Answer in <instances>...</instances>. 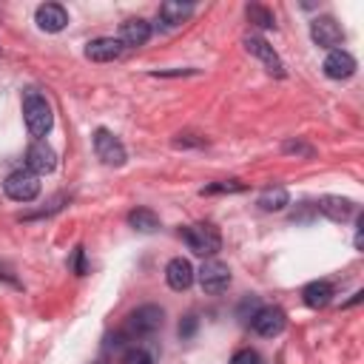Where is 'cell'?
Wrapping results in <instances>:
<instances>
[{
	"label": "cell",
	"mask_w": 364,
	"mask_h": 364,
	"mask_svg": "<svg viewBox=\"0 0 364 364\" xmlns=\"http://www.w3.org/2000/svg\"><path fill=\"white\" fill-rule=\"evenodd\" d=\"M23 119H26L28 134L34 139H43L54 125V114H51V105L46 102V97H40L37 91H28L23 97Z\"/></svg>",
	"instance_id": "obj_1"
},
{
	"label": "cell",
	"mask_w": 364,
	"mask_h": 364,
	"mask_svg": "<svg viewBox=\"0 0 364 364\" xmlns=\"http://www.w3.org/2000/svg\"><path fill=\"white\" fill-rule=\"evenodd\" d=\"M179 236L196 256H213L222 247V236L213 225H188L179 230Z\"/></svg>",
	"instance_id": "obj_2"
},
{
	"label": "cell",
	"mask_w": 364,
	"mask_h": 364,
	"mask_svg": "<svg viewBox=\"0 0 364 364\" xmlns=\"http://www.w3.org/2000/svg\"><path fill=\"white\" fill-rule=\"evenodd\" d=\"M284 151H287V154H304V156H313V148H310V145H301V142H284Z\"/></svg>",
	"instance_id": "obj_26"
},
{
	"label": "cell",
	"mask_w": 364,
	"mask_h": 364,
	"mask_svg": "<svg viewBox=\"0 0 364 364\" xmlns=\"http://www.w3.org/2000/svg\"><path fill=\"white\" fill-rule=\"evenodd\" d=\"M193 276H196V273H193L191 262L182 259V256L171 259L168 267H165V279H168V284H171L173 290H188V287L193 284Z\"/></svg>",
	"instance_id": "obj_17"
},
{
	"label": "cell",
	"mask_w": 364,
	"mask_h": 364,
	"mask_svg": "<svg viewBox=\"0 0 364 364\" xmlns=\"http://www.w3.org/2000/svg\"><path fill=\"white\" fill-rule=\"evenodd\" d=\"M162 318H165V310L159 304H142L136 307L128 321H125V336H148L154 330L162 327Z\"/></svg>",
	"instance_id": "obj_4"
},
{
	"label": "cell",
	"mask_w": 364,
	"mask_h": 364,
	"mask_svg": "<svg viewBox=\"0 0 364 364\" xmlns=\"http://www.w3.org/2000/svg\"><path fill=\"white\" fill-rule=\"evenodd\" d=\"M26 168L31 171V173H51L54 168H57V154H54V148L46 142V139H34L31 145H28V151H26Z\"/></svg>",
	"instance_id": "obj_7"
},
{
	"label": "cell",
	"mask_w": 364,
	"mask_h": 364,
	"mask_svg": "<svg viewBox=\"0 0 364 364\" xmlns=\"http://www.w3.org/2000/svg\"><path fill=\"white\" fill-rule=\"evenodd\" d=\"M228 364H262V358H259V353H256V350L245 347V350H236V353L230 355V361H228Z\"/></svg>",
	"instance_id": "obj_23"
},
{
	"label": "cell",
	"mask_w": 364,
	"mask_h": 364,
	"mask_svg": "<svg viewBox=\"0 0 364 364\" xmlns=\"http://www.w3.org/2000/svg\"><path fill=\"white\" fill-rule=\"evenodd\" d=\"M301 299H304L307 307L321 310V307H327V304L333 301V284H330V282H310V284L301 290Z\"/></svg>",
	"instance_id": "obj_18"
},
{
	"label": "cell",
	"mask_w": 364,
	"mask_h": 364,
	"mask_svg": "<svg viewBox=\"0 0 364 364\" xmlns=\"http://www.w3.org/2000/svg\"><path fill=\"white\" fill-rule=\"evenodd\" d=\"M148 37H151V23L148 20H142V17H136V20H125L122 26H119V43H122V48L128 46V48H139V46H145L148 43Z\"/></svg>",
	"instance_id": "obj_14"
},
{
	"label": "cell",
	"mask_w": 364,
	"mask_h": 364,
	"mask_svg": "<svg viewBox=\"0 0 364 364\" xmlns=\"http://www.w3.org/2000/svg\"><path fill=\"white\" fill-rule=\"evenodd\" d=\"M239 191H245L242 182H216V185L202 188V193H239Z\"/></svg>",
	"instance_id": "obj_22"
},
{
	"label": "cell",
	"mask_w": 364,
	"mask_h": 364,
	"mask_svg": "<svg viewBox=\"0 0 364 364\" xmlns=\"http://www.w3.org/2000/svg\"><path fill=\"white\" fill-rule=\"evenodd\" d=\"M199 284H202L205 293H222V290H228V284H230V270H228V264L219 262V259H208V262L199 267Z\"/></svg>",
	"instance_id": "obj_8"
},
{
	"label": "cell",
	"mask_w": 364,
	"mask_h": 364,
	"mask_svg": "<svg viewBox=\"0 0 364 364\" xmlns=\"http://www.w3.org/2000/svg\"><path fill=\"white\" fill-rule=\"evenodd\" d=\"M74 273H77V276L85 273V250H82V247L74 250Z\"/></svg>",
	"instance_id": "obj_27"
},
{
	"label": "cell",
	"mask_w": 364,
	"mask_h": 364,
	"mask_svg": "<svg viewBox=\"0 0 364 364\" xmlns=\"http://www.w3.org/2000/svg\"><path fill=\"white\" fill-rule=\"evenodd\" d=\"M310 37H313V43L318 46V48H336L341 40H344V28L333 20V17H316L313 23H310Z\"/></svg>",
	"instance_id": "obj_9"
},
{
	"label": "cell",
	"mask_w": 364,
	"mask_h": 364,
	"mask_svg": "<svg viewBox=\"0 0 364 364\" xmlns=\"http://www.w3.org/2000/svg\"><path fill=\"white\" fill-rule=\"evenodd\" d=\"M321 68H324V74L330 80H347V77L355 74V57L350 51H344V48H333L324 57V65Z\"/></svg>",
	"instance_id": "obj_11"
},
{
	"label": "cell",
	"mask_w": 364,
	"mask_h": 364,
	"mask_svg": "<svg viewBox=\"0 0 364 364\" xmlns=\"http://www.w3.org/2000/svg\"><path fill=\"white\" fill-rule=\"evenodd\" d=\"M191 14H193V3H182V0H165V3L159 6V11H156V17H159V23H162L165 28L182 26Z\"/></svg>",
	"instance_id": "obj_15"
},
{
	"label": "cell",
	"mask_w": 364,
	"mask_h": 364,
	"mask_svg": "<svg viewBox=\"0 0 364 364\" xmlns=\"http://www.w3.org/2000/svg\"><path fill=\"white\" fill-rule=\"evenodd\" d=\"M94 364H105V361H94Z\"/></svg>",
	"instance_id": "obj_28"
},
{
	"label": "cell",
	"mask_w": 364,
	"mask_h": 364,
	"mask_svg": "<svg viewBox=\"0 0 364 364\" xmlns=\"http://www.w3.org/2000/svg\"><path fill=\"white\" fill-rule=\"evenodd\" d=\"M196 324H199V318L191 313V316H185V321H179V336L182 338H191L193 333H196Z\"/></svg>",
	"instance_id": "obj_25"
},
{
	"label": "cell",
	"mask_w": 364,
	"mask_h": 364,
	"mask_svg": "<svg viewBox=\"0 0 364 364\" xmlns=\"http://www.w3.org/2000/svg\"><path fill=\"white\" fill-rule=\"evenodd\" d=\"M245 14H247V20H250V23H256V26H262V28H273V26H276L273 11H270V9H264V6H259V3H250V6L245 9Z\"/></svg>",
	"instance_id": "obj_21"
},
{
	"label": "cell",
	"mask_w": 364,
	"mask_h": 364,
	"mask_svg": "<svg viewBox=\"0 0 364 364\" xmlns=\"http://www.w3.org/2000/svg\"><path fill=\"white\" fill-rule=\"evenodd\" d=\"M250 327H253L259 336L273 338V336H279V333L287 327V316H284L282 307L267 304V307H259V310L250 316Z\"/></svg>",
	"instance_id": "obj_5"
},
{
	"label": "cell",
	"mask_w": 364,
	"mask_h": 364,
	"mask_svg": "<svg viewBox=\"0 0 364 364\" xmlns=\"http://www.w3.org/2000/svg\"><path fill=\"white\" fill-rule=\"evenodd\" d=\"M3 191L9 199L14 202H31L37 193H40V179L37 173H31L28 168H20V171H11L3 182Z\"/></svg>",
	"instance_id": "obj_3"
},
{
	"label": "cell",
	"mask_w": 364,
	"mask_h": 364,
	"mask_svg": "<svg viewBox=\"0 0 364 364\" xmlns=\"http://www.w3.org/2000/svg\"><path fill=\"white\" fill-rule=\"evenodd\" d=\"M316 208H318L330 222H347V219L355 213V205H353V199H347V196H321Z\"/></svg>",
	"instance_id": "obj_16"
},
{
	"label": "cell",
	"mask_w": 364,
	"mask_h": 364,
	"mask_svg": "<svg viewBox=\"0 0 364 364\" xmlns=\"http://www.w3.org/2000/svg\"><path fill=\"white\" fill-rule=\"evenodd\" d=\"M94 151H97V156H100L105 165H114V168L125 165V159H128L125 145H122L111 131H105V128H97V131H94Z\"/></svg>",
	"instance_id": "obj_6"
},
{
	"label": "cell",
	"mask_w": 364,
	"mask_h": 364,
	"mask_svg": "<svg viewBox=\"0 0 364 364\" xmlns=\"http://www.w3.org/2000/svg\"><path fill=\"white\" fill-rule=\"evenodd\" d=\"M119 364H154V358H151L145 350L134 347V350H128V353L122 355V361H119Z\"/></svg>",
	"instance_id": "obj_24"
},
{
	"label": "cell",
	"mask_w": 364,
	"mask_h": 364,
	"mask_svg": "<svg viewBox=\"0 0 364 364\" xmlns=\"http://www.w3.org/2000/svg\"><path fill=\"white\" fill-rule=\"evenodd\" d=\"M242 43H245V48H247L253 57H259V60L264 63V68H267L270 74L284 77V63L279 60V54L273 51V46H270L267 40H262V37H256V34H247Z\"/></svg>",
	"instance_id": "obj_10"
},
{
	"label": "cell",
	"mask_w": 364,
	"mask_h": 364,
	"mask_svg": "<svg viewBox=\"0 0 364 364\" xmlns=\"http://www.w3.org/2000/svg\"><path fill=\"white\" fill-rule=\"evenodd\" d=\"M85 57L91 63H114L122 57V43L117 37H97L85 46Z\"/></svg>",
	"instance_id": "obj_13"
},
{
	"label": "cell",
	"mask_w": 364,
	"mask_h": 364,
	"mask_svg": "<svg viewBox=\"0 0 364 364\" xmlns=\"http://www.w3.org/2000/svg\"><path fill=\"white\" fill-rule=\"evenodd\" d=\"M34 20H37V26H40L43 31L57 34V31H63V28L68 26V11H65L63 6H57V3H43V6H37Z\"/></svg>",
	"instance_id": "obj_12"
},
{
	"label": "cell",
	"mask_w": 364,
	"mask_h": 364,
	"mask_svg": "<svg viewBox=\"0 0 364 364\" xmlns=\"http://www.w3.org/2000/svg\"><path fill=\"white\" fill-rule=\"evenodd\" d=\"M128 225L134 230H139V233H154L159 228V216L151 208H136V210L128 213Z\"/></svg>",
	"instance_id": "obj_20"
},
{
	"label": "cell",
	"mask_w": 364,
	"mask_h": 364,
	"mask_svg": "<svg viewBox=\"0 0 364 364\" xmlns=\"http://www.w3.org/2000/svg\"><path fill=\"white\" fill-rule=\"evenodd\" d=\"M287 202H290V193H287L282 185L264 188V191L259 193V199H256V205H259L262 210H282Z\"/></svg>",
	"instance_id": "obj_19"
}]
</instances>
